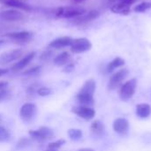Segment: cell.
<instances>
[{
  "label": "cell",
  "instance_id": "10",
  "mask_svg": "<svg viewBox=\"0 0 151 151\" xmlns=\"http://www.w3.org/2000/svg\"><path fill=\"white\" fill-rule=\"evenodd\" d=\"M22 53L23 51L19 49L12 50H8V51L2 53L0 55V65H4L19 59L22 56Z\"/></svg>",
  "mask_w": 151,
  "mask_h": 151
},
{
  "label": "cell",
  "instance_id": "39",
  "mask_svg": "<svg viewBox=\"0 0 151 151\" xmlns=\"http://www.w3.org/2000/svg\"><path fill=\"white\" fill-rule=\"evenodd\" d=\"M3 42H4V41H2V40H0V45H1V44H2Z\"/></svg>",
  "mask_w": 151,
  "mask_h": 151
},
{
  "label": "cell",
  "instance_id": "9",
  "mask_svg": "<svg viewBox=\"0 0 151 151\" xmlns=\"http://www.w3.org/2000/svg\"><path fill=\"white\" fill-rule=\"evenodd\" d=\"M36 112V106L34 104L27 103L20 107L19 117L22 120L29 122L33 119Z\"/></svg>",
  "mask_w": 151,
  "mask_h": 151
},
{
  "label": "cell",
  "instance_id": "11",
  "mask_svg": "<svg viewBox=\"0 0 151 151\" xmlns=\"http://www.w3.org/2000/svg\"><path fill=\"white\" fill-rule=\"evenodd\" d=\"M0 19L5 21H19L25 19L23 13L17 10H6L0 12Z\"/></svg>",
  "mask_w": 151,
  "mask_h": 151
},
{
  "label": "cell",
  "instance_id": "29",
  "mask_svg": "<svg viewBox=\"0 0 151 151\" xmlns=\"http://www.w3.org/2000/svg\"><path fill=\"white\" fill-rule=\"evenodd\" d=\"M138 1H140V0H109V2H111L112 4H114L116 2H121V3H124V4H126L129 5V6H131L132 4H134V3H136Z\"/></svg>",
  "mask_w": 151,
  "mask_h": 151
},
{
  "label": "cell",
  "instance_id": "1",
  "mask_svg": "<svg viewBox=\"0 0 151 151\" xmlns=\"http://www.w3.org/2000/svg\"><path fill=\"white\" fill-rule=\"evenodd\" d=\"M86 12V9L81 6H60L56 9L55 14L62 19H74Z\"/></svg>",
  "mask_w": 151,
  "mask_h": 151
},
{
  "label": "cell",
  "instance_id": "3",
  "mask_svg": "<svg viewBox=\"0 0 151 151\" xmlns=\"http://www.w3.org/2000/svg\"><path fill=\"white\" fill-rule=\"evenodd\" d=\"M7 37L15 43L26 44L33 40L34 34L30 31H19L7 34Z\"/></svg>",
  "mask_w": 151,
  "mask_h": 151
},
{
  "label": "cell",
  "instance_id": "30",
  "mask_svg": "<svg viewBox=\"0 0 151 151\" xmlns=\"http://www.w3.org/2000/svg\"><path fill=\"white\" fill-rule=\"evenodd\" d=\"M74 70V64L73 63H69L67 65H65V66L64 67L63 69V72L64 73H71Z\"/></svg>",
  "mask_w": 151,
  "mask_h": 151
},
{
  "label": "cell",
  "instance_id": "20",
  "mask_svg": "<svg viewBox=\"0 0 151 151\" xmlns=\"http://www.w3.org/2000/svg\"><path fill=\"white\" fill-rule=\"evenodd\" d=\"M96 83L95 81V80L93 79H89L81 87V90L79 92L81 93H85V94H88V95H93L96 91Z\"/></svg>",
  "mask_w": 151,
  "mask_h": 151
},
{
  "label": "cell",
  "instance_id": "33",
  "mask_svg": "<svg viewBox=\"0 0 151 151\" xmlns=\"http://www.w3.org/2000/svg\"><path fill=\"white\" fill-rule=\"evenodd\" d=\"M50 54H51V53H50L49 51H46L45 53H43V54L41 56V59H42V60H46V59H49V58H50Z\"/></svg>",
  "mask_w": 151,
  "mask_h": 151
},
{
  "label": "cell",
  "instance_id": "17",
  "mask_svg": "<svg viewBox=\"0 0 151 151\" xmlns=\"http://www.w3.org/2000/svg\"><path fill=\"white\" fill-rule=\"evenodd\" d=\"M92 134L96 137H102L105 134V127L104 124L101 120H95L91 124L90 127Z\"/></svg>",
  "mask_w": 151,
  "mask_h": 151
},
{
  "label": "cell",
  "instance_id": "4",
  "mask_svg": "<svg viewBox=\"0 0 151 151\" xmlns=\"http://www.w3.org/2000/svg\"><path fill=\"white\" fill-rule=\"evenodd\" d=\"M128 70L127 68H123L119 70L118 72L114 73L111 78L110 81L108 82V89L109 90H114L116 89L128 76Z\"/></svg>",
  "mask_w": 151,
  "mask_h": 151
},
{
  "label": "cell",
  "instance_id": "27",
  "mask_svg": "<svg viewBox=\"0 0 151 151\" xmlns=\"http://www.w3.org/2000/svg\"><path fill=\"white\" fill-rule=\"evenodd\" d=\"M36 93L40 96H48L51 94V89H50L47 87H41L37 89Z\"/></svg>",
  "mask_w": 151,
  "mask_h": 151
},
{
  "label": "cell",
  "instance_id": "22",
  "mask_svg": "<svg viewBox=\"0 0 151 151\" xmlns=\"http://www.w3.org/2000/svg\"><path fill=\"white\" fill-rule=\"evenodd\" d=\"M125 65V60L122 58L117 57L115 58L112 61H111L107 66H106V72L107 73H112L114 70H116L117 68H119L121 66H123Z\"/></svg>",
  "mask_w": 151,
  "mask_h": 151
},
{
  "label": "cell",
  "instance_id": "6",
  "mask_svg": "<svg viewBox=\"0 0 151 151\" xmlns=\"http://www.w3.org/2000/svg\"><path fill=\"white\" fill-rule=\"evenodd\" d=\"M28 134L32 138H34L39 142H42V141L51 139L54 137L53 130L48 127H41L37 130H30L28 132Z\"/></svg>",
  "mask_w": 151,
  "mask_h": 151
},
{
  "label": "cell",
  "instance_id": "8",
  "mask_svg": "<svg viewBox=\"0 0 151 151\" xmlns=\"http://www.w3.org/2000/svg\"><path fill=\"white\" fill-rule=\"evenodd\" d=\"M72 112L85 120H91L94 119V117L96 115V111L94 109H92L88 106H84V105H79V106L73 107Z\"/></svg>",
  "mask_w": 151,
  "mask_h": 151
},
{
  "label": "cell",
  "instance_id": "7",
  "mask_svg": "<svg viewBox=\"0 0 151 151\" xmlns=\"http://www.w3.org/2000/svg\"><path fill=\"white\" fill-rule=\"evenodd\" d=\"M100 15V12L96 10H92L89 11L88 12H84L83 14L74 18L73 19V23L78 26H82V25H86L95 19H96Z\"/></svg>",
  "mask_w": 151,
  "mask_h": 151
},
{
  "label": "cell",
  "instance_id": "36",
  "mask_svg": "<svg viewBox=\"0 0 151 151\" xmlns=\"http://www.w3.org/2000/svg\"><path fill=\"white\" fill-rule=\"evenodd\" d=\"M78 151H95L93 149H89V148H84V149H80Z\"/></svg>",
  "mask_w": 151,
  "mask_h": 151
},
{
  "label": "cell",
  "instance_id": "32",
  "mask_svg": "<svg viewBox=\"0 0 151 151\" xmlns=\"http://www.w3.org/2000/svg\"><path fill=\"white\" fill-rule=\"evenodd\" d=\"M9 96V93L6 89H4V90H1L0 91V102H3Z\"/></svg>",
  "mask_w": 151,
  "mask_h": 151
},
{
  "label": "cell",
  "instance_id": "16",
  "mask_svg": "<svg viewBox=\"0 0 151 151\" xmlns=\"http://www.w3.org/2000/svg\"><path fill=\"white\" fill-rule=\"evenodd\" d=\"M111 12L114 13L121 14V15H127L131 12V6L121 3V2H116L112 4V6L111 8Z\"/></svg>",
  "mask_w": 151,
  "mask_h": 151
},
{
  "label": "cell",
  "instance_id": "21",
  "mask_svg": "<svg viewBox=\"0 0 151 151\" xmlns=\"http://www.w3.org/2000/svg\"><path fill=\"white\" fill-rule=\"evenodd\" d=\"M70 59H71V55L68 52L64 51V52L60 53L59 55H58L54 58L53 63L57 66H63V65H67L68 62L70 61Z\"/></svg>",
  "mask_w": 151,
  "mask_h": 151
},
{
  "label": "cell",
  "instance_id": "18",
  "mask_svg": "<svg viewBox=\"0 0 151 151\" xmlns=\"http://www.w3.org/2000/svg\"><path fill=\"white\" fill-rule=\"evenodd\" d=\"M76 99L77 101L81 104V105H84V106H90L94 104V96L93 95H88V94H85V93H81L79 92L76 96Z\"/></svg>",
  "mask_w": 151,
  "mask_h": 151
},
{
  "label": "cell",
  "instance_id": "31",
  "mask_svg": "<svg viewBox=\"0 0 151 151\" xmlns=\"http://www.w3.org/2000/svg\"><path fill=\"white\" fill-rule=\"evenodd\" d=\"M28 144V141H27V139H26V138H22V139H20L19 142H18V143H17V148H24V147H26L27 145Z\"/></svg>",
  "mask_w": 151,
  "mask_h": 151
},
{
  "label": "cell",
  "instance_id": "24",
  "mask_svg": "<svg viewBox=\"0 0 151 151\" xmlns=\"http://www.w3.org/2000/svg\"><path fill=\"white\" fill-rule=\"evenodd\" d=\"M150 9H151V1H146V2H142V3L137 4L134 7V11L136 12H144Z\"/></svg>",
  "mask_w": 151,
  "mask_h": 151
},
{
  "label": "cell",
  "instance_id": "25",
  "mask_svg": "<svg viewBox=\"0 0 151 151\" xmlns=\"http://www.w3.org/2000/svg\"><path fill=\"white\" fill-rule=\"evenodd\" d=\"M11 138V134L8 130H6L4 127L0 126V142H5L9 141Z\"/></svg>",
  "mask_w": 151,
  "mask_h": 151
},
{
  "label": "cell",
  "instance_id": "28",
  "mask_svg": "<svg viewBox=\"0 0 151 151\" xmlns=\"http://www.w3.org/2000/svg\"><path fill=\"white\" fill-rule=\"evenodd\" d=\"M41 70H42L41 66H39V65L38 66H35V67L26 71L24 74H26V75H35V74H38L41 72Z\"/></svg>",
  "mask_w": 151,
  "mask_h": 151
},
{
  "label": "cell",
  "instance_id": "5",
  "mask_svg": "<svg viewBox=\"0 0 151 151\" xmlns=\"http://www.w3.org/2000/svg\"><path fill=\"white\" fill-rule=\"evenodd\" d=\"M70 47L72 52L79 54L88 51L92 48V43L87 38H76L73 40Z\"/></svg>",
  "mask_w": 151,
  "mask_h": 151
},
{
  "label": "cell",
  "instance_id": "14",
  "mask_svg": "<svg viewBox=\"0 0 151 151\" xmlns=\"http://www.w3.org/2000/svg\"><path fill=\"white\" fill-rule=\"evenodd\" d=\"M35 57V52H31L29 54H27V56H25L24 58H22L20 60H19L17 63H15L12 66V71L13 72H19L20 70H22L23 68H25Z\"/></svg>",
  "mask_w": 151,
  "mask_h": 151
},
{
  "label": "cell",
  "instance_id": "37",
  "mask_svg": "<svg viewBox=\"0 0 151 151\" xmlns=\"http://www.w3.org/2000/svg\"><path fill=\"white\" fill-rule=\"evenodd\" d=\"M72 1L76 2V3H79V2H82V1H84V0H72Z\"/></svg>",
  "mask_w": 151,
  "mask_h": 151
},
{
  "label": "cell",
  "instance_id": "19",
  "mask_svg": "<svg viewBox=\"0 0 151 151\" xmlns=\"http://www.w3.org/2000/svg\"><path fill=\"white\" fill-rule=\"evenodd\" d=\"M151 107L148 104H141L136 106V115L141 119H147L150 116Z\"/></svg>",
  "mask_w": 151,
  "mask_h": 151
},
{
  "label": "cell",
  "instance_id": "38",
  "mask_svg": "<svg viewBox=\"0 0 151 151\" xmlns=\"http://www.w3.org/2000/svg\"><path fill=\"white\" fill-rule=\"evenodd\" d=\"M45 151H58V150H49V149H48V150H46Z\"/></svg>",
  "mask_w": 151,
  "mask_h": 151
},
{
  "label": "cell",
  "instance_id": "23",
  "mask_svg": "<svg viewBox=\"0 0 151 151\" xmlns=\"http://www.w3.org/2000/svg\"><path fill=\"white\" fill-rule=\"evenodd\" d=\"M67 134H68L69 138L73 141H75V142L80 141L82 138V132L80 129H75V128L69 129Z\"/></svg>",
  "mask_w": 151,
  "mask_h": 151
},
{
  "label": "cell",
  "instance_id": "34",
  "mask_svg": "<svg viewBox=\"0 0 151 151\" xmlns=\"http://www.w3.org/2000/svg\"><path fill=\"white\" fill-rule=\"evenodd\" d=\"M8 87V82L7 81H0V91L6 89V88Z\"/></svg>",
  "mask_w": 151,
  "mask_h": 151
},
{
  "label": "cell",
  "instance_id": "35",
  "mask_svg": "<svg viewBox=\"0 0 151 151\" xmlns=\"http://www.w3.org/2000/svg\"><path fill=\"white\" fill-rule=\"evenodd\" d=\"M7 73H8V69H6V68H0V77L4 75V74H6Z\"/></svg>",
  "mask_w": 151,
  "mask_h": 151
},
{
  "label": "cell",
  "instance_id": "15",
  "mask_svg": "<svg viewBox=\"0 0 151 151\" xmlns=\"http://www.w3.org/2000/svg\"><path fill=\"white\" fill-rule=\"evenodd\" d=\"M0 3L9 7H13V8L23 10V11H27V12L31 11V7L21 0H0Z\"/></svg>",
  "mask_w": 151,
  "mask_h": 151
},
{
  "label": "cell",
  "instance_id": "26",
  "mask_svg": "<svg viewBox=\"0 0 151 151\" xmlns=\"http://www.w3.org/2000/svg\"><path fill=\"white\" fill-rule=\"evenodd\" d=\"M65 143V140L60 139V140H58V141H56V142H50V143L48 145V149H49V150H58L60 147H62Z\"/></svg>",
  "mask_w": 151,
  "mask_h": 151
},
{
  "label": "cell",
  "instance_id": "12",
  "mask_svg": "<svg viewBox=\"0 0 151 151\" xmlns=\"http://www.w3.org/2000/svg\"><path fill=\"white\" fill-rule=\"evenodd\" d=\"M113 130L119 135H127L129 131V122L126 119L119 118L113 123Z\"/></svg>",
  "mask_w": 151,
  "mask_h": 151
},
{
  "label": "cell",
  "instance_id": "13",
  "mask_svg": "<svg viewBox=\"0 0 151 151\" xmlns=\"http://www.w3.org/2000/svg\"><path fill=\"white\" fill-rule=\"evenodd\" d=\"M73 40V39L71 38L70 36H61V37H58V38L51 41L50 43V47L53 48V49L60 50V49L65 48L67 46H70Z\"/></svg>",
  "mask_w": 151,
  "mask_h": 151
},
{
  "label": "cell",
  "instance_id": "2",
  "mask_svg": "<svg viewBox=\"0 0 151 151\" xmlns=\"http://www.w3.org/2000/svg\"><path fill=\"white\" fill-rule=\"evenodd\" d=\"M136 86H137V80L135 78H133L127 81V82H125L119 89L120 99L123 102H127L130 100L135 93Z\"/></svg>",
  "mask_w": 151,
  "mask_h": 151
}]
</instances>
